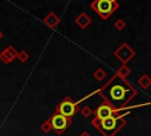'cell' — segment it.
<instances>
[{"instance_id": "cell-1", "label": "cell", "mask_w": 151, "mask_h": 136, "mask_svg": "<svg viewBox=\"0 0 151 136\" xmlns=\"http://www.w3.org/2000/svg\"><path fill=\"white\" fill-rule=\"evenodd\" d=\"M97 92L114 109L126 106V104L138 93L137 89L130 82H127L126 78H122L116 73L109 79V82H106L104 86L98 89Z\"/></svg>"}, {"instance_id": "cell-2", "label": "cell", "mask_w": 151, "mask_h": 136, "mask_svg": "<svg viewBox=\"0 0 151 136\" xmlns=\"http://www.w3.org/2000/svg\"><path fill=\"white\" fill-rule=\"evenodd\" d=\"M130 112H131L130 110L117 112L119 115H112V116H110L105 119H101V121L93 118L91 121V124L93 127H96L103 136H114L120 129H123L126 125L125 116L129 115Z\"/></svg>"}, {"instance_id": "cell-3", "label": "cell", "mask_w": 151, "mask_h": 136, "mask_svg": "<svg viewBox=\"0 0 151 136\" xmlns=\"http://www.w3.org/2000/svg\"><path fill=\"white\" fill-rule=\"evenodd\" d=\"M90 7L104 20H107L112 13L119 8L118 0H93Z\"/></svg>"}, {"instance_id": "cell-4", "label": "cell", "mask_w": 151, "mask_h": 136, "mask_svg": "<svg viewBox=\"0 0 151 136\" xmlns=\"http://www.w3.org/2000/svg\"><path fill=\"white\" fill-rule=\"evenodd\" d=\"M79 104H77L76 102L72 101L71 97H65L57 106H55V111L54 112H58L65 117H68V118H72L78 111H79Z\"/></svg>"}, {"instance_id": "cell-5", "label": "cell", "mask_w": 151, "mask_h": 136, "mask_svg": "<svg viewBox=\"0 0 151 136\" xmlns=\"http://www.w3.org/2000/svg\"><path fill=\"white\" fill-rule=\"evenodd\" d=\"M50 122L52 125V130L58 134L61 135L71 124H72V119L68 117H65L58 112H53L52 116L50 117Z\"/></svg>"}, {"instance_id": "cell-6", "label": "cell", "mask_w": 151, "mask_h": 136, "mask_svg": "<svg viewBox=\"0 0 151 136\" xmlns=\"http://www.w3.org/2000/svg\"><path fill=\"white\" fill-rule=\"evenodd\" d=\"M114 57L123 63V65H126L134 56H136V51L127 44V43H122L114 51Z\"/></svg>"}, {"instance_id": "cell-7", "label": "cell", "mask_w": 151, "mask_h": 136, "mask_svg": "<svg viewBox=\"0 0 151 136\" xmlns=\"http://www.w3.org/2000/svg\"><path fill=\"white\" fill-rule=\"evenodd\" d=\"M114 108L111 105V104H109L107 102H103L94 111H93V114H94V118L96 119H98V121H101V119H105V118H107V117H110V116H112L113 114H114Z\"/></svg>"}, {"instance_id": "cell-8", "label": "cell", "mask_w": 151, "mask_h": 136, "mask_svg": "<svg viewBox=\"0 0 151 136\" xmlns=\"http://www.w3.org/2000/svg\"><path fill=\"white\" fill-rule=\"evenodd\" d=\"M17 56H18V51L14 46L12 45H8L6 48H4L1 52H0V61L4 63V64H11L14 59H17Z\"/></svg>"}, {"instance_id": "cell-9", "label": "cell", "mask_w": 151, "mask_h": 136, "mask_svg": "<svg viewBox=\"0 0 151 136\" xmlns=\"http://www.w3.org/2000/svg\"><path fill=\"white\" fill-rule=\"evenodd\" d=\"M42 22H44L48 28L54 30V28L59 25L60 18H59L54 12H48V13L45 15V18L42 19Z\"/></svg>"}, {"instance_id": "cell-10", "label": "cell", "mask_w": 151, "mask_h": 136, "mask_svg": "<svg viewBox=\"0 0 151 136\" xmlns=\"http://www.w3.org/2000/svg\"><path fill=\"white\" fill-rule=\"evenodd\" d=\"M74 21H76V24H77L81 30H85V28H87V27L91 25L92 19H91V17H90L87 13L81 12L79 15H77V18H76Z\"/></svg>"}, {"instance_id": "cell-11", "label": "cell", "mask_w": 151, "mask_h": 136, "mask_svg": "<svg viewBox=\"0 0 151 136\" xmlns=\"http://www.w3.org/2000/svg\"><path fill=\"white\" fill-rule=\"evenodd\" d=\"M137 83H138V85H139L142 89L146 90V89H149V88L151 86V77H150L147 73H144V75H142V76L138 78Z\"/></svg>"}, {"instance_id": "cell-12", "label": "cell", "mask_w": 151, "mask_h": 136, "mask_svg": "<svg viewBox=\"0 0 151 136\" xmlns=\"http://www.w3.org/2000/svg\"><path fill=\"white\" fill-rule=\"evenodd\" d=\"M130 73H131V70H130L126 65H122V66L117 70V72H116V75H118V76L122 77V78H126Z\"/></svg>"}, {"instance_id": "cell-13", "label": "cell", "mask_w": 151, "mask_h": 136, "mask_svg": "<svg viewBox=\"0 0 151 136\" xmlns=\"http://www.w3.org/2000/svg\"><path fill=\"white\" fill-rule=\"evenodd\" d=\"M93 77H94V79H97L98 82H101V80H104V78L106 77V72H105L104 69L98 67V69L93 72Z\"/></svg>"}, {"instance_id": "cell-14", "label": "cell", "mask_w": 151, "mask_h": 136, "mask_svg": "<svg viewBox=\"0 0 151 136\" xmlns=\"http://www.w3.org/2000/svg\"><path fill=\"white\" fill-rule=\"evenodd\" d=\"M17 59H19V60H20V63H26V61L29 59V54H28V52H27V51L22 50V51L18 52Z\"/></svg>"}, {"instance_id": "cell-15", "label": "cell", "mask_w": 151, "mask_h": 136, "mask_svg": "<svg viewBox=\"0 0 151 136\" xmlns=\"http://www.w3.org/2000/svg\"><path fill=\"white\" fill-rule=\"evenodd\" d=\"M40 129L44 134H48L51 130H52V125H51V122H50V118L46 119L41 125H40Z\"/></svg>"}, {"instance_id": "cell-16", "label": "cell", "mask_w": 151, "mask_h": 136, "mask_svg": "<svg viewBox=\"0 0 151 136\" xmlns=\"http://www.w3.org/2000/svg\"><path fill=\"white\" fill-rule=\"evenodd\" d=\"M113 26H114V28L117 30V31H123L125 27H126V22L123 20V19H117L116 21H114V24H113Z\"/></svg>"}, {"instance_id": "cell-17", "label": "cell", "mask_w": 151, "mask_h": 136, "mask_svg": "<svg viewBox=\"0 0 151 136\" xmlns=\"http://www.w3.org/2000/svg\"><path fill=\"white\" fill-rule=\"evenodd\" d=\"M80 114L83 115V117H85V118H88L92 114H93V110L90 108V106H87V105H85V106H83L80 110Z\"/></svg>"}, {"instance_id": "cell-18", "label": "cell", "mask_w": 151, "mask_h": 136, "mask_svg": "<svg viewBox=\"0 0 151 136\" xmlns=\"http://www.w3.org/2000/svg\"><path fill=\"white\" fill-rule=\"evenodd\" d=\"M79 136H91V135H90V134H88L87 131H84V132H81V134H80Z\"/></svg>"}, {"instance_id": "cell-19", "label": "cell", "mask_w": 151, "mask_h": 136, "mask_svg": "<svg viewBox=\"0 0 151 136\" xmlns=\"http://www.w3.org/2000/svg\"><path fill=\"white\" fill-rule=\"evenodd\" d=\"M2 38H4V33H2V32H1V31H0V40H1V39H2Z\"/></svg>"}]
</instances>
